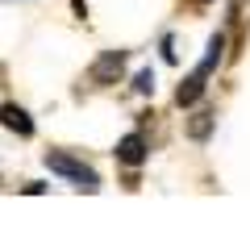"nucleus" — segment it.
Returning a JSON list of instances; mask_svg holds the SVG:
<instances>
[{
	"label": "nucleus",
	"mask_w": 250,
	"mask_h": 250,
	"mask_svg": "<svg viewBox=\"0 0 250 250\" xmlns=\"http://www.w3.org/2000/svg\"><path fill=\"white\" fill-rule=\"evenodd\" d=\"M46 167H50L54 175H62L67 184H75L80 192H100V175L88 163H80L75 154H67V150H50L46 154Z\"/></svg>",
	"instance_id": "f257e3e1"
},
{
	"label": "nucleus",
	"mask_w": 250,
	"mask_h": 250,
	"mask_svg": "<svg viewBox=\"0 0 250 250\" xmlns=\"http://www.w3.org/2000/svg\"><path fill=\"white\" fill-rule=\"evenodd\" d=\"M121 71H125V50H104L96 62H92L88 80L92 83H117V80H121Z\"/></svg>",
	"instance_id": "f03ea898"
},
{
	"label": "nucleus",
	"mask_w": 250,
	"mask_h": 250,
	"mask_svg": "<svg viewBox=\"0 0 250 250\" xmlns=\"http://www.w3.org/2000/svg\"><path fill=\"white\" fill-rule=\"evenodd\" d=\"M0 125L13 129V134H21V138H34V121H29V113L17 108V104H0Z\"/></svg>",
	"instance_id": "7ed1b4c3"
},
{
	"label": "nucleus",
	"mask_w": 250,
	"mask_h": 250,
	"mask_svg": "<svg viewBox=\"0 0 250 250\" xmlns=\"http://www.w3.org/2000/svg\"><path fill=\"white\" fill-rule=\"evenodd\" d=\"M205 80H208V75H205V71H200V67H196V71L188 75L184 83H179V92H175V104H179V108L196 104V100H200V92H205Z\"/></svg>",
	"instance_id": "20e7f679"
},
{
	"label": "nucleus",
	"mask_w": 250,
	"mask_h": 250,
	"mask_svg": "<svg viewBox=\"0 0 250 250\" xmlns=\"http://www.w3.org/2000/svg\"><path fill=\"white\" fill-rule=\"evenodd\" d=\"M117 159L129 163V167H138V163L146 159V138L142 134H125L121 142H117Z\"/></svg>",
	"instance_id": "39448f33"
},
{
	"label": "nucleus",
	"mask_w": 250,
	"mask_h": 250,
	"mask_svg": "<svg viewBox=\"0 0 250 250\" xmlns=\"http://www.w3.org/2000/svg\"><path fill=\"white\" fill-rule=\"evenodd\" d=\"M208 129H213V113H196V117H192V125H188V134L196 138V142H205Z\"/></svg>",
	"instance_id": "423d86ee"
},
{
	"label": "nucleus",
	"mask_w": 250,
	"mask_h": 250,
	"mask_svg": "<svg viewBox=\"0 0 250 250\" xmlns=\"http://www.w3.org/2000/svg\"><path fill=\"white\" fill-rule=\"evenodd\" d=\"M134 88H138V92H154V75H150V71H142V75H138V83H134Z\"/></svg>",
	"instance_id": "0eeeda50"
}]
</instances>
